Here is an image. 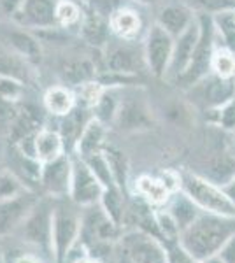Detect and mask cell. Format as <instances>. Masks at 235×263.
<instances>
[{
    "mask_svg": "<svg viewBox=\"0 0 235 263\" xmlns=\"http://www.w3.org/2000/svg\"><path fill=\"white\" fill-rule=\"evenodd\" d=\"M235 235V218L200 213L198 218L181 232L179 244L196 261L216 256L221 248Z\"/></svg>",
    "mask_w": 235,
    "mask_h": 263,
    "instance_id": "1",
    "label": "cell"
},
{
    "mask_svg": "<svg viewBox=\"0 0 235 263\" xmlns=\"http://www.w3.org/2000/svg\"><path fill=\"white\" fill-rule=\"evenodd\" d=\"M181 192L198 207L202 213L235 218V205L225 193L223 186L209 181L198 174H181Z\"/></svg>",
    "mask_w": 235,
    "mask_h": 263,
    "instance_id": "2",
    "label": "cell"
},
{
    "mask_svg": "<svg viewBox=\"0 0 235 263\" xmlns=\"http://www.w3.org/2000/svg\"><path fill=\"white\" fill-rule=\"evenodd\" d=\"M81 228L83 221L76 211L65 205L55 207L53 227H51V256L55 263H65L72 246L79 240Z\"/></svg>",
    "mask_w": 235,
    "mask_h": 263,
    "instance_id": "3",
    "label": "cell"
},
{
    "mask_svg": "<svg viewBox=\"0 0 235 263\" xmlns=\"http://www.w3.org/2000/svg\"><path fill=\"white\" fill-rule=\"evenodd\" d=\"M200 39L198 44L195 48V53L191 57L190 67L186 69L185 74L177 79V81L188 84V86H193L198 81H202L206 76H209L211 70V62L212 54H214V41H216V28L212 16L209 14H200Z\"/></svg>",
    "mask_w": 235,
    "mask_h": 263,
    "instance_id": "4",
    "label": "cell"
},
{
    "mask_svg": "<svg viewBox=\"0 0 235 263\" xmlns=\"http://www.w3.org/2000/svg\"><path fill=\"white\" fill-rule=\"evenodd\" d=\"M53 211L55 205H51L49 200H41L35 203L30 214L25 218L21 227L16 230L14 235H18L25 244L33 248L44 249L51 253V227H53Z\"/></svg>",
    "mask_w": 235,
    "mask_h": 263,
    "instance_id": "5",
    "label": "cell"
},
{
    "mask_svg": "<svg viewBox=\"0 0 235 263\" xmlns=\"http://www.w3.org/2000/svg\"><path fill=\"white\" fill-rule=\"evenodd\" d=\"M174 49V37L158 23L149 27L144 39V63L155 78H165Z\"/></svg>",
    "mask_w": 235,
    "mask_h": 263,
    "instance_id": "6",
    "label": "cell"
},
{
    "mask_svg": "<svg viewBox=\"0 0 235 263\" xmlns=\"http://www.w3.org/2000/svg\"><path fill=\"white\" fill-rule=\"evenodd\" d=\"M121 249L132 263H169L165 244L140 230H128L121 237Z\"/></svg>",
    "mask_w": 235,
    "mask_h": 263,
    "instance_id": "7",
    "label": "cell"
},
{
    "mask_svg": "<svg viewBox=\"0 0 235 263\" xmlns=\"http://www.w3.org/2000/svg\"><path fill=\"white\" fill-rule=\"evenodd\" d=\"M0 42L4 48L18 54L27 63L37 65L42 62V42L39 37L18 23H0Z\"/></svg>",
    "mask_w": 235,
    "mask_h": 263,
    "instance_id": "8",
    "label": "cell"
},
{
    "mask_svg": "<svg viewBox=\"0 0 235 263\" xmlns=\"http://www.w3.org/2000/svg\"><path fill=\"white\" fill-rule=\"evenodd\" d=\"M104 193V186L89 171L83 158H72V181H70V200L79 207L97 205Z\"/></svg>",
    "mask_w": 235,
    "mask_h": 263,
    "instance_id": "9",
    "label": "cell"
},
{
    "mask_svg": "<svg viewBox=\"0 0 235 263\" xmlns=\"http://www.w3.org/2000/svg\"><path fill=\"white\" fill-rule=\"evenodd\" d=\"M70 181H72V158L62 155L58 158L51 160L48 163H42L41 181L49 198H65L70 193Z\"/></svg>",
    "mask_w": 235,
    "mask_h": 263,
    "instance_id": "10",
    "label": "cell"
},
{
    "mask_svg": "<svg viewBox=\"0 0 235 263\" xmlns=\"http://www.w3.org/2000/svg\"><path fill=\"white\" fill-rule=\"evenodd\" d=\"M58 4L60 0H23L20 11L12 20L28 30L57 27Z\"/></svg>",
    "mask_w": 235,
    "mask_h": 263,
    "instance_id": "11",
    "label": "cell"
},
{
    "mask_svg": "<svg viewBox=\"0 0 235 263\" xmlns=\"http://www.w3.org/2000/svg\"><path fill=\"white\" fill-rule=\"evenodd\" d=\"M200 39V21L198 16L193 20V23L186 28L181 35L174 39V49L172 58H170V65L167 70V79H179L190 67L191 57L195 53V48Z\"/></svg>",
    "mask_w": 235,
    "mask_h": 263,
    "instance_id": "12",
    "label": "cell"
},
{
    "mask_svg": "<svg viewBox=\"0 0 235 263\" xmlns=\"http://www.w3.org/2000/svg\"><path fill=\"white\" fill-rule=\"evenodd\" d=\"M37 202L39 197L28 190L18 197L0 202V237L16 233Z\"/></svg>",
    "mask_w": 235,
    "mask_h": 263,
    "instance_id": "13",
    "label": "cell"
},
{
    "mask_svg": "<svg viewBox=\"0 0 235 263\" xmlns=\"http://www.w3.org/2000/svg\"><path fill=\"white\" fill-rule=\"evenodd\" d=\"M113 123L123 132H140L151 128L153 120L149 109L142 100L134 99V97L123 99L121 95V102H119L116 118Z\"/></svg>",
    "mask_w": 235,
    "mask_h": 263,
    "instance_id": "14",
    "label": "cell"
},
{
    "mask_svg": "<svg viewBox=\"0 0 235 263\" xmlns=\"http://www.w3.org/2000/svg\"><path fill=\"white\" fill-rule=\"evenodd\" d=\"M200 95L207 109H220L228 102L235 99V81L233 79H223L220 76H206L202 81H198Z\"/></svg>",
    "mask_w": 235,
    "mask_h": 263,
    "instance_id": "15",
    "label": "cell"
},
{
    "mask_svg": "<svg viewBox=\"0 0 235 263\" xmlns=\"http://www.w3.org/2000/svg\"><path fill=\"white\" fill-rule=\"evenodd\" d=\"M195 18L196 16L191 12L190 7L185 6V4H165V6H161V9L158 11L156 23L176 39L177 35H181V33L193 23Z\"/></svg>",
    "mask_w": 235,
    "mask_h": 263,
    "instance_id": "16",
    "label": "cell"
},
{
    "mask_svg": "<svg viewBox=\"0 0 235 263\" xmlns=\"http://www.w3.org/2000/svg\"><path fill=\"white\" fill-rule=\"evenodd\" d=\"M105 135H107V125H104L95 116L89 118L86 126L81 132L79 139L76 141V156L86 160L88 156L100 153L105 147Z\"/></svg>",
    "mask_w": 235,
    "mask_h": 263,
    "instance_id": "17",
    "label": "cell"
},
{
    "mask_svg": "<svg viewBox=\"0 0 235 263\" xmlns=\"http://www.w3.org/2000/svg\"><path fill=\"white\" fill-rule=\"evenodd\" d=\"M140 60L144 62V54L140 57L139 51L130 48L128 44H118L113 49H109L105 63H107V72L121 76H135L139 72Z\"/></svg>",
    "mask_w": 235,
    "mask_h": 263,
    "instance_id": "18",
    "label": "cell"
},
{
    "mask_svg": "<svg viewBox=\"0 0 235 263\" xmlns=\"http://www.w3.org/2000/svg\"><path fill=\"white\" fill-rule=\"evenodd\" d=\"M63 81L72 84V86H83L89 81H95L97 78V67L89 58L79 57L65 60L60 67Z\"/></svg>",
    "mask_w": 235,
    "mask_h": 263,
    "instance_id": "19",
    "label": "cell"
},
{
    "mask_svg": "<svg viewBox=\"0 0 235 263\" xmlns=\"http://www.w3.org/2000/svg\"><path fill=\"white\" fill-rule=\"evenodd\" d=\"M109 20L102 18L89 11L88 16H84L81 21V35L89 46L98 49H104L109 44Z\"/></svg>",
    "mask_w": 235,
    "mask_h": 263,
    "instance_id": "20",
    "label": "cell"
},
{
    "mask_svg": "<svg viewBox=\"0 0 235 263\" xmlns=\"http://www.w3.org/2000/svg\"><path fill=\"white\" fill-rule=\"evenodd\" d=\"M63 149H65V144L60 132L41 128L35 134V156L41 163H48L62 156Z\"/></svg>",
    "mask_w": 235,
    "mask_h": 263,
    "instance_id": "21",
    "label": "cell"
},
{
    "mask_svg": "<svg viewBox=\"0 0 235 263\" xmlns=\"http://www.w3.org/2000/svg\"><path fill=\"white\" fill-rule=\"evenodd\" d=\"M167 203H169L167 211L174 216V219H176V223L179 224L181 232L185 230L188 224L193 223L195 219L200 216V213H202V211H200L198 207H196L195 203L181 192V190L170 195V198H169V202H167Z\"/></svg>",
    "mask_w": 235,
    "mask_h": 263,
    "instance_id": "22",
    "label": "cell"
},
{
    "mask_svg": "<svg viewBox=\"0 0 235 263\" xmlns=\"http://www.w3.org/2000/svg\"><path fill=\"white\" fill-rule=\"evenodd\" d=\"M44 105L53 116H65L76 107V99L65 86H51L44 95Z\"/></svg>",
    "mask_w": 235,
    "mask_h": 263,
    "instance_id": "23",
    "label": "cell"
},
{
    "mask_svg": "<svg viewBox=\"0 0 235 263\" xmlns=\"http://www.w3.org/2000/svg\"><path fill=\"white\" fill-rule=\"evenodd\" d=\"M135 190H137V195H140L151 205H164L172 195L158 177L151 176H140L135 182Z\"/></svg>",
    "mask_w": 235,
    "mask_h": 263,
    "instance_id": "24",
    "label": "cell"
},
{
    "mask_svg": "<svg viewBox=\"0 0 235 263\" xmlns=\"http://www.w3.org/2000/svg\"><path fill=\"white\" fill-rule=\"evenodd\" d=\"M98 205L102 207V211L105 213V216L121 227L123 221V214H125V197H123V190L119 186H111V188H105L104 193H102V198L98 202Z\"/></svg>",
    "mask_w": 235,
    "mask_h": 263,
    "instance_id": "25",
    "label": "cell"
},
{
    "mask_svg": "<svg viewBox=\"0 0 235 263\" xmlns=\"http://www.w3.org/2000/svg\"><path fill=\"white\" fill-rule=\"evenodd\" d=\"M121 95L123 93L119 88H114V86L105 88L104 93H102V97L98 99L97 105L93 107V111H95L93 116H95L97 120H100L104 125L113 123L114 118H116L119 102H121Z\"/></svg>",
    "mask_w": 235,
    "mask_h": 263,
    "instance_id": "26",
    "label": "cell"
},
{
    "mask_svg": "<svg viewBox=\"0 0 235 263\" xmlns=\"http://www.w3.org/2000/svg\"><path fill=\"white\" fill-rule=\"evenodd\" d=\"M235 176V155H218L207 165V172L204 177L216 182L220 186H225L228 181H232Z\"/></svg>",
    "mask_w": 235,
    "mask_h": 263,
    "instance_id": "27",
    "label": "cell"
},
{
    "mask_svg": "<svg viewBox=\"0 0 235 263\" xmlns=\"http://www.w3.org/2000/svg\"><path fill=\"white\" fill-rule=\"evenodd\" d=\"M109 25L113 28V32H116L123 39H132L140 28V20L137 12L130 9H118L113 16L109 18Z\"/></svg>",
    "mask_w": 235,
    "mask_h": 263,
    "instance_id": "28",
    "label": "cell"
},
{
    "mask_svg": "<svg viewBox=\"0 0 235 263\" xmlns=\"http://www.w3.org/2000/svg\"><path fill=\"white\" fill-rule=\"evenodd\" d=\"M63 121H62V128H60V135H62L63 139V144L67 141L74 142L76 146V141L79 139L81 132L83 128L86 126V123L89 121V118L86 120V107H78V109H72L69 114H65V116H62Z\"/></svg>",
    "mask_w": 235,
    "mask_h": 263,
    "instance_id": "29",
    "label": "cell"
},
{
    "mask_svg": "<svg viewBox=\"0 0 235 263\" xmlns=\"http://www.w3.org/2000/svg\"><path fill=\"white\" fill-rule=\"evenodd\" d=\"M102 151H104L105 158H107V162H109L114 181H116V184L123 190L126 186V177H128V162H126L125 153L116 146H105Z\"/></svg>",
    "mask_w": 235,
    "mask_h": 263,
    "instance_id": "30",
    "label": "cell"
},
{
    "mask_svg": "<svg viewBox=\"0 0 235 263\" xmlns=\"http://www.w3.org/2000/svg\"><path fill=\"white\" fill-rule=\"evenodd\" d=\"M155 218H156L158 230H160L161 242H164L165 246L177 244L179 237H181V228H179V224L176 223L174 216L170 214L167 209H161V211H156Z\"/></svg>",
    "mask_w": 235,
    "mask_h": 263,
    "instance_id": "31",
    "label": "cell"
},
{
    "mask_svg": "<svg viewBox=\"0 0 235 263\" xmlns=\"http://www.w3.org/2000/svg\"><path fill=\"white\" fill-rule=\"evenodd\" d=\"M212 21H214L216 33H220L225 42V48L235 53V11L220 12L212 16Z\"/></svg>",
    "mask_w": 235,
    "mask_h": 263,
    "instance_id": "32",
    "label": "cell"
},
{
    "mask_svg": "<svg viewBox=\"0 0 235 263\" xmlns=\"http://www.w3.org/2000/svg\"><path fill=\"white\" fill-rule=\"evenodd\" d=\"M86 165L89 167V171H92L93 174H95V177L98 181H100V184L105 188H111V186H118L116 181H114V176L113 172H111V167H109V162L107 158H105L104 151L97 153V155H92L88 156L86 160Z\"/></svg>",
    "mask_w": 235,
    "mask_h": 263,
    "instance_id": "33",
    "label": "cell"
},
{
    "mask_svg": "<svg viewBox=\"0 0 235 263\" xmlns=\"http://www.w3.org/2000/svg\"><path fill=\"white\" fill-rule=\"evenodd\" d=\"M211 70H214L216 76L223 79H233L235 76V53H232L230 49H216L212 54V62H211Z\"/></svg>",
    "mask_w": 235,
    "mask_h": 263,
    "instance_id": "34",
    "label": "cell"
},
{
    "mask_svg": "<svg viewBox=\"0 0 235 263\" xmlns=\"http://www.w3.org/2000/svg\"><path fill=\"white\" fill-rule=\"evenodd\" d=\"M25 62L23 58H20L18 54H14L12 51L6 49L0 51V78H16V79H25Z\"/></svg>",
    "mask_w": 235,
    "mask_h": 263,
    "instance_id": "35",
    "label": "cell"
},
{
    "mask_svg": "<svg viewBox=\"0 0 235 263\" xmlns=\"http://www.w3.org/2000/svg\"><path fill=\"white\" fill-rule=\"evenodd\" d=\"M25 182L20 179L12 171H2L0 172V202L14 198L18 195L27 192Z\"/></svg>",
    "mask_w": 235,
    "mask_h": 263,
    "instance_id": "36",
    "label": "cell"
},
{
    "mask_svg": "<svg viewBox=\"0 0 235 263\" xmlns=\"http://www.w3.org/2000/svg\"><path fill=\"white\" fill-rule=\"evenodd\" d=\"M81 7L74 0H60L57 9V23L62 28H69L72 25L81 23Z\"/></svg>",
    "mask_w": 235,
    "mask_h": 263,
    "instance_id": "37",
    "label": "cell"
},
{
    "mask_svg": "<svg viewBox=\"0 0 235 263\" xmlns=\"http://www.w3.org/2000/svg\"><path fill=\"white\" fill-rule=\"evenodd\" d=\"M23 93H25V86L21 79L6 78V76L0 78V99L18 102L20 99H23Z\"/></svg>",
    "mask_w": 235,
    "mask_h": 263,
    "instance_id": "38",
    "label": "cell"
},
{
    "mask_svg": "<svg viewBox=\"0 0 235 263\" xmlns=\"http://www.w3.org/2000/svg\"><path fill=\"white\" fill-rule=\"evenodd\" d=\"M202 14L216 16L220 12L235 11V0H193Z\"/></svg>",
    "mask_w": 235,
    "mask_h": 263,
    "instance_id": "39",
    "label": "cell"
},
{
    "mask_svg": "<svg viewBox=\"0 0 235 263\" xmlns=\"http://www.w3.org/2000/svg\"><path fill=\"white\" fill-rule=\"evenodd\" d=\"M105 86L102 83L98 81H89L86 84H83V86H79V99L83 102L84 107H95L98 99L102 97V93H104Z\"/></svg>",
    "mask_w": 235,
    "mask_h": 263,
    "instance_id": "40",
    "label": "cell"
},
{
    "mask_svg": "<svg viewBox=\"0 0 235 263\" xmlns=\"http://www.w3.org/2000/svg\"><path fill=\"white\" fill-rule=\"evenodd\" d=\"M89 9L102 18H111L118 9H121V0H88Z\"/></svg>",
    "mask_w": 235,
    "mask_h": 263,
    "instance_id": "41",
    "label": "cell"
},
{
    "mask_svg": "<svg viewBox=\"0 0 235 263\" xmlns=\"http://www.w3.org/2000/svg\"><path fill=\"white\" fill-rule=\"evenodd\" d=\"M214 111H218V125L226 132H235V99Z\"/></svg>",
    "mask_w": 235,
    "mask_h": 263,
    "instance_id": "42",
    "label": "cell"
},
{
    "mask_svg": "<svg viewBox=\"0 0 235 263\" xmlns=\"http://www.w3.org/2000/svg\"><path fill=\"white\" fill-rule=\"evenodd\" d=\"M165 248H167V258H169V263H200V261H196L179 242L165 246Z\"/></svg>",
    "mask_w": 235,
    "mask_h": 263,
    "instance_id": "43",
    "label": "cell"
},
{
    "mask_svg": "<svg viewBox=\"0 0 235 263\" xmlns=\"http://www.w3.org/2000/svg\"><path fill=\"white\" fill-rule=\"evenodd\" d=\"M158 179L164 182V186L170 193H176L181 190V174L176 171H164Z\"/></svg>",
    "mask_w": 235,
    "mask_h": 263,
    "instance_id": "44",
    "label": "cell"
},
{
    "mask_svg": "<svg viewBox=\"0 0 235 263\" xmlns=\"http://www.w3.org/2000/svg\"><path fill=\"white\" fill-rule=\"evenodd\" d=\"M23 0H0V14L6 20H12L20 11Z\"/></svg>",
    "mask_w": 235,
    "mask_h": 263,
    "instance_id": "45",
    "label": "cell"
},
{
    "mask_svg": "<svg viewBox=\"0 0 235 263\" xmlns=\"http://www.w3.org/2000/svg\"><path fill=\"white\" fill-rule=\"evenodd\" d=\"M18 114V109L14 107V102L0 99V121H12Z\"/></svg>",
    "mask_w": 235,
    "mask_h": 263,
    "instance_id": "46",
    "label": "cell"
},
{
    "mask_svg": "<svg viewBox=\"0 0 235 263\" xmlns=\"http://www.w3.org/2000/svg\"><path fill=\"white\" fill-rule=\"evenodd\" d=\"M216 256L223 263H235V235L221 248V251Z\"/></svg>",
    "mask_w": 235,
    "mask_h": 263,
    "instance_id": "47",
    "label": "cell"
},
{
    "mask_svg": "<svg viewBox=\"0 0 235 263\" xmlns=\"http://www.w3.org/2000/svg\"><path fill=\"white\" fill-rule=\"evenodd\" d=\"M223 190H225V193L228 195V198L233 202V205H235V176L232 177V181H228L223 186Z\"/></svg>",
    "mask_w": 235,
    "mask_h": 263,
    "instance_id": "48",
    "label": "cell"
},
{
    "mask_svg": "<svg viewBox=\"0 0 235 263\" xmlns=\"http://www.w3.org/2000/svg\"><path fill=\"white\" fill-rule=\"evenodd\" d=\"M72 263H100V261H98L97 258H93L92 254H83V256L76 258Z\"/></svg>",
    "mask_w": 235,
    "mask_h": 263,
    "instance_id": "49",
    "label": "cell"
},
{
    "mask_svg": "<svg viewBox=\"0 0 235 263\" xmlns=\"http://www.w3.org/2000/svg\"><path fill=\"white\" fill-rule=\"evenodd\" d=\"M14 263H41V261L37 260L35 256H32V254H23V256H20Z\"/></svg>",
    "mask_w": 235,
    "mask_h": 263,
    "instance_id": "50",
    "label": "cell"
},
{
    "mask_svg": "<svg viewBox=\"0 0 235 263\" xmlns=\"http://www.w3.org/2000/svg\"><path fill=\"white\" fill-rule=\"evenodd\" d=\"M137 4H142V6H156V4H160L161 0H135Z\"/></svg>",
    "mask_w": 235,
    "mask_h": 263,
    "instance_id": "51",
    "label": "cell"
},
{
    "mask_svg": "<svg viewBox=\"0 0 235 263\" xmlns=\"http://www.w3.org/2000/svg\"><path fill=\"white\" fill-rule=\"evenodd\" d=\"M200 263H223V261H221L218 256H211V258H207V260H204V261H200Z\"/></svg>",
    "mask_w": 235,
    "mask_h": 263,
    "instance_id": "52",
    "label": "cell"
},
{
    "mask_svg": "<svg viewBox=\"0 0 235 263\" xmlns=\"http://www.w3.org/2000/svg\"><path fill=\"white\" fill-rule=\"evenodd\" d=\"M119 263H132V261L128 260V258L125 256V254H121V256H119Z\"/></svg>",
    "mask_w": 235,
    "mask_h": 263,
    "instance_id": "53",
    "label": "cell"
},
{
    "mask_svg": "<svg viewBox=\"0 0 235 263\" xmlns=\"http://www.w3.org/2000/svg\"><path fill=\"white\" fill-rule=\"evenodd\" d=\"M4 155V141H2V135H0V158Z\"/></svg>",
    "mask_w": 235,
    "mask_h": 263,
    "instance_id": "54",
    "label": "cell"
},
{
    "mask_svg": "<svg viewBox=\"0 0 235 263\" xmlns=\"http://www.w3.org/2000/svg\"><path fill=\"white\" fill-rule=\"evenodd\" d=\"M232 153H233V155H235V132H232Z\"/></svg>",
    "mask_w": 235,
    "mask_h": 263,
    "instance_id": "55",
    "label": "cell"
}]
</instances>
